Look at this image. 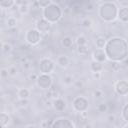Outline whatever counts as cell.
Listing matches in <instances>:
<instances>
[{"label": "cell", "mask_w": 128, "mask_h": 128, "mask_svg": "<svg viewBox=\"0 0 128 128\" xmlns=\"http://www.w3.org/2000/svg\"><path fill=\"white\" fill-rule=\"evenodd\" d=\"M10 120H11V118L7 113H5V112L0 113V125H1V127L5 128L9 124Z\"/></svg>", "instance_id": "ac0fdd59"}, {"label": "cell", "mask_w": 128, "mask_h": 128, "mask_svg": "<svg viewBox=\"0 0 128 128\" xmlns=\"http://www.w3.org/2000/svg\"><path fill=\"white\" fill-rule=\"evenodd\" d=\"M72 108L75 112H87L89 108V100L85 96H76L72 101Z\"/></svg>", "instance_id": "277c9868"}, {"label": "cell", "mask_w": 128, "mask_h": 128, "mask_svg": "<svg viewBox=\"0 0 128 128\" xmlns=\"http://www.w3.org/2000/svg\"><path fill=\"white\" fill-rule=\"evenodd\" d=\"M6 25H7V27H8L9 29L15 28L16 25H17V19H16L15 17H13V16L8 17V18L6 19Z\"/></svg>", "instance_id": "603a6c76"}, {"label": "cell", "mask_w": 128, "mask_h": 128, "mask_svg": "<svg viewBox=\"0 0 128 128\" xmlns=\"http://www.w3.org/2000/svg\"><path fill=\"white\" fill-rule=\"evenodd\" d=\"M83 8H84L86 11L91 12V11H93V10H94V4H93L91 1H88V2H86V3L84 4Z\"/></svg>", "instance_id": "836d02e7"}, {"label": "cell", "mask_w": 128, "mask_h": 128, "mask_svg": "<svg viewBox=\"0 0 128 128\" xmlns=\"http://www.w3.org/2000/svg\"><path fill=\"white\" fill-rule=\"evenodd\" d=\"M56 63L61 68H67L70 64V59L66 55H59L56 59Z\"/></svg>", "instance_id": "5bb4252c"}, {"label": "cell", "mask_w": 128, "mask_h": 128, "mask_svg": "<svg viewBox=\"0 0 128 128\" xmlns=\"http://www.w3.org/2000/svg\"><path fill=\"white\" fill-rule=\"evenodd\" d=\"M16 0H0V7L2 9H9L15 6Z\"/></svg>", "instance_id": "ffe728a7"}, {"label": "cell", "mask_w": 128, "mask_h": 128, "mask_svg": "<svg viewBox=\"0 0 128 128\" xmlns=\"http://www.w3.org/2000/svg\"><path fill=\"white\" fill-rule=\"evenodd\" d=\"M22 66H23V68H24V69H26V70H27V69H29V68H30L31 64H30V62H29V61H27V62L23 63V64H22Z\"/></svg>", "instance_id": "b9f144b4"}, {"label": "cell", "mask_w": 128, "mask_h": 128, "mask_svg": "<svg viewBox=\"0 0 128 128\" xmlns=\"http://www.w3.org/2000/svg\"><path fill=\"white\" fill-rule=\"evenodd\" d=\"M55 69V63L48 57H43L39 61V71L44 74H51Z\"/></svg>", "instance_id": "52a82bcc"}, {"label": "cell", "mask_w": 128, "mask_h": 128, "mask_svg": "<svg viewBox=\"0 0 128 128\" xmlns=\"http://www.w3.org/2000/svg\"><path fill=\"white\" fill-rule=\"evenodd\" d=\"M92 75H93V78L94 79H96V80H99L100 78H101V72H94V73H92Z\"/></svg>", "instance_id": "ab89813d"}, {"label": "cell", "mask_w": 128, "mask_h": 128, "mask_svg": "<svg viewBox=\"0 0 128 128\" xmlns=\"http://www.w3.org/2000/svg\"><path fill=\"white\" fill-rule=\"evenodd\" d=\"M0 76H1V79H2V80L7 79L8 76H9L8 68H2V70H1V72H0Z\"/></svg>", "instance_id": "e575fe53"}, {"label": "cell", "mask_w": 128, "mask_h": 128, "mask_svg": "<svg viewBox=\"0 0 128 128\" xmlns=\"http://www.w3.org/2000/svg\"><path fill=\"white\" fill-rule=\"evenodd\" d=\"M107 120H108V122H110V123H113V122H115V120H116V116H115V114H109L108 116H107Z\"/></svg>", "instance_id": "74e56055"}, {"label": "cell", "mask_w": 128, "mask_h": 128, "mask_svg": "<svg viewBox=\"0 0 128 128\" xmlns=\"http://www.w3.org/2000/svg\"><path fill=\"white\" fill-rule=\"evenodd\" d=\"M8 72H9L10 77H15L18 74V68L15 65H11L8 67Z\"/></svg>", "instance_id": "f546056e"}, {"label": "cell", "mask_w": 128, "mask_h": 128, "mask_svg": "<svg viewBox=\"0 0 128 128\" xmlns=\"http://www.w3.org/2000/svg\"><path fill=\"white\" fill-rule=\"evenodd\" d=\"M108 67L110 68L111 71L113 72H117L120 70L121 68V62L119 61H112V60H109L108 62Z\"/></svg>", "instance_id": "44dd1931"}, {"label": "cell", "mask_w": 128, "mask_h": 128, "mask_svg": "<svg viewBox=\"0 0 128 128\" xmlns=\"http://www.w3.org/2000/svg\"><path fill=\"white\" fill-rule=\"evenodd\" d=\"M93 96L96 99H101L104 96V92H103L102 89H96V90L93 91Z\"/></svg>", "instance_id": "d6a6232c"}, {"label": "cell", "mask_w": 128, "mask_h": 128, "mask_svg": "<svg viewBox=\"0 0 128 128\" xmlns=\"http://www.w3.org/2000/svg\"><path fill=\"white\" fill-rule=\"evenodd\" d=\"M61 44H62V46H63L64 48L70 49V48L73 46V44H74L73 38H72L71 36H65V37H63V39L61 40Z\"/></svg>", "instance_id": "2e32d148"}, {"label": "cell", "mask_w": 128, "mask_h": 128, "mask_svg": "<svg viewBox=\"0 0 128 128\" xmlns=\"http://www.w3.org/2000/svg\"><path fill=\"white\" fill-rule=\"evenodd\" d=\"M114 90L119 96L128 95V80H118L114 85Z\"/></svg>", "instance_id": "9c48e42d"}, {"label": "cell", "mask_w": 128, "mask_h": 128, "mask_svg": "<svg viewBox=\"0 0 128 128\" xmlns=\"http://www.w3.org/2000/svg\"><path fill=\"white\" fill-rule=\"evenodd\" d=\"M118 7L114 2L105 1L99 6V17L105 22H113L118 16Z\"/></svg>", "instance_id": "7a4b0ae2"}, {"label": "cell", "mask_w": 128, "mask_h": 128, "mask_svg": "<svg viewBox=\"0 0 128 128\" xmlns=\"http://www.w3.org/2000/svg\"><path fill=\"white\" fill-rule=\"evenodd\" d=\"M28 103H29L28 99H19V100L17 101V106L23 108V107H26V106L28 105Z\"/></svg>", "instance_id": "d590c367"}, {"label": "cell", "mask_w": 128, "mask_h": 128, "mask_svg": "<svg viewBox=\"0 0 128 128\" xmlns=\"http://www.w3.org/2000/svg\"><path fill=\"white\" fill-rule=\"evenodd\" d=\"M25 41L31 46H36L41 41V32L37 28L28 29L25 33Z\"/></svg>", "instance_id": "5b68a950"}, {"label": "cell", "mask_w": 128, "mask_h": 128, "mask_svg": "<svg viewBox=\"0 0 128 128\" xmlns=\"http://www.w3.org/2000/svg\"><path fill=\"white\" fill-rule=\"evenodd\" d=\"M73 86L76 88V89H82L84 87V84L81 80H77V81H74L73 83Z\"/></svg>", "instance_id": "8d00e7d4"}, {"label": "cell", "mask_w": 128, "mask_h": 128, "mask_svg": "<svg viewBox=\"0 0 128 128\" xmlns=\"http://www.w3.org/2000/svg\"><path fill=\"white\" fill-rule=\"evenodd\" d=\"M92 58L93 60H96L98 62H105L107 60V56H106V53H105V50L104 49H100V48H96L93 53H92Z\"/></svg>", "instance_id": "8fae6325"}, {"label": "cell", "mask_w": 128, "mask_h": 128, "mask_svg": "<svg viewBox=\"0 0 128 128\" xmlns=\"http://www.w3.org/2000/svg\"><path fill=\"white\" fill-rule=\"evenodd\" d=\"M35 28H37L41 33H44V34H47L51 31V28H52V23H50L49 21H47L45 18H39L37 21H36V24H35Z\"/></svg>", "instance_id": "30bf717a"}, {"label": "cell", "mask_w": 128, "mask_h": 128, "mask_svg": "<svg viewBox=\"0 0 128 128\" xmlns=\"http://www.w3.org/2000/svg\"><path fill=\"white\" fill-rule=\"evenodd\" d=\"M81 26L84 28H90L92 26V21L89 18H84L81 20Z\"/></svg>", "instance_id": "1f68e13d"}, {"label": "cell", "mask_w": 128, "mask_h": 128, "mask_svg": "<svg viewBox=\"0 0 128 128\" xmlns=\"http://www.w3.org/2000/svg\"><path fill=\"white\" fill-rule=\"evenodd\" d=\"M52 106L57 112H63L66 109V102L61 97H58L52 100Z\"/></svg>", "instance_id": "7c38bea8"}, {"label": "cell", "mask_w": 128, "mask_h": 128, "mask_svg": "<svg viewBox=\"0 0 128 128\" xmlns=\"http://www.w3.org/2000/svg\"><path fill=\"white\" fill-rule=\"evenodd\" d=\"M62 14H63V11L61 7L59 6V4L55 2H52L50 5L43 8L42 10V17L52 24L57 23L61 19Z\"/></svg>", "instance_id": "3957f363"}, {"label": "cell", "mask_w": 128, "mask_h": 128, "mask_svg": "<svg viewBox=\"0 0 128 128\" xmlns=\"http://www.w3.org/2000/svg\"><path fill=\"white\" fill-rule=\"evenodd\" d=\"M121 116L123 118L124 121L128 122V103H126L123 108H122V112H121Z\"/></svg>", "instance_id": "f1b7e54d"}, {"label": "cell", "mask_w": 128, "mask_h": 128, "mask_svg": "<svg viewBox=\"0 0 128 128\" xmlns=\"http://www.w3.org/2000/svg\"><path fill=\"white\" fill-rule=\"evenodd\" d=\"M97 110L100 113H106L109 110V106L106 103H100V104L97 105Z\"/></svg>", "instance_id": "484cf974"}, {"label": "cell", "mask_w": 128, "mask_h": 128, "mask_svg": "<svg viewBox=\"0 0 128 128\" xmlns=\"http://www.w3.org/2000/svg\"><path fill=\"white\" fill-rule=\"evenodd\" d=\"M37 78H38V75H37L36 73H30V74L28 75V79L31 80V81H36Z\"/></svg>", "instance_id": "f35d334b"}, {"label": "cell", "mask_w": 128, "mask_h": 128, "mask_svg": "<svg viewBox=\"0 0 128 128\" xmlns=\"http://www.w3.org/2000/svg\"><path fill=\"white\" fill-rule=\"evenodd\" d=\"M17 10H18V12H19L21 15H26V14H28L29 11H30V5H29L28 3H25V4H23V5L18 6Z\"/></svg>", "instance_id": "7402d4cb"}, {"label": "cell", "mask_w": 128, "mask_h": 128, "mask_svg": "<svg viewBox=\"0 0 128 128\" xmlns=\"http://www.w3.org/2000/svg\"><path fill=\"white\" fill-rule=\"evenodd\" d=\"M17 96L19 99H28L30 96V90L28 88H19L17 91Z\"/></svg>", "instance_id": "e0dca14e"}, {"label": "cell", "mask_w": 128, "mask_h": 128, "mask_svg": "<svg viewBox=\"0 0 128 128\" xmlns=\"http://www.w3.org/2000/svg\"><path fill=\"white\" fill-rule=\"evenodd\" d=\"M36 2L38 4L39 8H42L43 9V8L47 7L48 5H50L53 2V0H36Z\"/></svg>", "instance_id": "83f0119b"}, {"label": "cell", "mask_w": 128, "mask_h": 128, "mask_svg": "<svg viewBox=\"0 0 128 128\" xmlns=\"http://www.w3.org/2000/svg\"><path fill=\"white\" fill-rule=\"evenodd\" d=\"M88 45H81V46H77V52L79 55H85L88 53Z\"/></svg>", "instance_id": "4316f807"}, {"label": "cell", "mask_w": 128, "mask_h": 128, "mask_svg": "<svg viewBox=\"0 0 128 128\" xmlns=\"http://www.w3.org/2000/svg\"><path fill=\"white\" fill-rule=\"evenodd\" d=\"M36 84L37 87L39 89L42 90H48L51 88V86L53 85V79L51 77L50 74H44V73H40L38 75V78L36 80Z\"/></svg>", "instance_id": "8992f818"}, {"label": "cell", "mask_w": 128, "mask_h": 128, "mask_svg": "<svg viewBox=\"0 0 128 128\" xmlns=\"http://www.w3.org/2000/svg\"><path fill=\"white\" fill-rule=\"evenodd\" d=\"M12 45L10 44V43H8V42H3L2 43V51L4 52V53H9V52H11L12 51Z\"/></svg>", "instance_id": "4dcf8cb0"}, {"label": "cell", "mask_w": 128, "mask_h": 128, "mask_svg": "<svg viewBox=\"0 0 128 128\" xmlns=\"http://www.w3.org/2000/svg\"><path fill=\"white\" fill-rule=\"evenodd\" d=\"M104 50L108 60L122 62L128 57V42L122 37H112L107 40Z\"/></svg>", "instance_id": "6da1fadb"}, {"label": "cell", "mask_w": 128, "mask_h": 128, "mask_svg": "<svg viewBox=\"0 0 128 128\" xmlns=\"http://www.w3.org/2000/svg\"><path fill=\"white\" fill-rule=\"evenodd\" d=\"M87 38L85 35H79L77 38H76V44L77 46H81V45H87Z\"/></svg>", "instance_id": "d4e9b609"}, {"label": "cell", "mask_w": 128, "mask_h": 128, "mask_svg": "<svg viewBox=\"0 0 128 128\" xmlns=\"http://www.w3.org/2000/svg\"><path fill=\"white\" fill-rule=\"evenodd\" d=\"M75 126L76 125L72 122V120H70L67 117L57 118L52 122V125H51V127L53 128H58V127L59 128H74Z\"/></svg>", "instance_id": "ba28073f"}, {"label": "cell", "mask_w": 128, "mask_h": 128, "mask_svg": "<svg viewBox=\"0 0 128 128\" xmlns=\"http://www.w3.org/2000/svg\"><path fill=\"white\" fill-rule=\"evenodd\" d=\"M117 18L122 23H128V6H122L118 9Z\"/></svg>", "instance_id": "4fadbf2b"}, {"label": "cell", "mask_w": 128, "mask_h": 128, "mask_svg": "<svg viewBox=\"0 0 128 128\" xmlns=\"http://www.w3.org/2000/svg\"><path fill=\"white\" fill-rule=\"evenodd\" d=\"M62 83L65 86H71L74 83V79L71 75H65V76L62 77Z\"/></svg>", "instance_id": "cb8c5ba5"}, {"label": "cell", "mask_w": 128, "mask_h": 128, "mask_svg": "<svg viewBox=\"0 0 128 128\" xmlns=\"http://www.w3.org/2000/svg\"><path fill=\"white\" fill-rule=\"evenodd\" d=\"M107 43V40L104 36H98L95 40V45H96V48H100V49H104L105 48V45Z\"/></svg>", "instance_id": "d6986e66"}, {"label": "cell", "mask_w": 128, "mask_h": 128, "mask_svg": "<svg viewBox=\"0 0 128 128\" xmlns=\"http://www.w3.org/2000/svg\"><path fill=\"white\" fill-rule=\"evenodd\" d=\"M96 1H97V2H102V3H103V2H105L106 0H96Z\"/></svg>", "instance_id": "7bdbcfd3"}, {"label": "cell", "mask_w": 128, "mask_h": 128, "mask_svg": "<svg viewBox=\"0 0 128 128\" xmlns=\"http://www.w3.org/2000/svg\"><path fill=\"white\" fill-rule=\"evenodd\" d=\"M25 3H28L26 0H16V2H15V5L16 6H20V5H23V4H25Z\"/></svg>", "instance_id": "60d3db41"}, {"label": "cell", "mask_w": 128, "mask_h": 128, "mask_svg": "<svg viewBox=\"0 0 128 128\" xmlns=\"http://www.w3.org/2000/svg\"><path fill=\"white\" fill-rule=\"evenodd\" d=\"M90 69H91L92 73H94V72H102V70H103V63L98 62L96 60H92L90 62Z\"/></svg>", "instance_id": "9a60e30c"}]
</instances>
